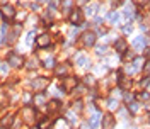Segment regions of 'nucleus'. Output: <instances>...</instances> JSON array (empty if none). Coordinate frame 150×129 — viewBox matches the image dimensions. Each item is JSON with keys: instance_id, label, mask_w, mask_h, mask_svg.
<instances>
[{"instance_id": "nucleus-1", "label": "nucleus", "mask_w": 150, "mask_h": 129, "mask_svg": "<svg viewBox=\"0 0 150 129\" xmlns=\"http://www.w3.org/2000/svg\"><path fill=\"white\" fill-rule=\"evenodd\" d=\"M55 75L58 78H65V77H70L72 75V63L70 61H63V63H58L55 66Z\"/></svg>"}, {"instance_id": "nucleus-2", "label": "nucleus", "mask_w": 150, "mask_h": 129, "mask_svg": "<svg viewBox=\"0 0 150 129\" xmlns=\"http://www.w3.org/2000/svg\"><path fill=\"white\" fill-rule=\"evenodd\" d=\"M96 39H97V34H96L94 31H85V32L80 36L82 48H92V46H96Z\"/></svg>"}, {"instance_id": "nucleus-3", "label": "nucleus", "mask_w": 150, "mask_h": 129, "mask_svg": "<svg viewBox=\"0 0 150 129\" xmlns=\"http://www.w3.org/2000/svg\"><path fill=\"white\" fill-rule=\"evenodd\" d=\"M7 65L10 68H20L24 65V58L20 56V53H17V51H10L7 54Z\"/></svg>"}, {"instance_id": "nucleus-4", "label": "nucleus", "mask_w": 150, "mask_h": 129, "mask_svg": "<svg viewBox=\"0 0 150 129\" xmlns=\"http://www.w3.org/2000/svg\"><path fill=\"white\" fill-rule=\"evenodd\" d=\"M48 85H50V80L46 78V77H34V80L31 82V89L34 90L36 93H38V92H43V90H46Z\"/></svg>"}, {"instance_id": "nucleus-5", "label": "nucleus", "mask_w": 150, "mask_h": 129, "mask_svg": "<svg viewBox=\"0 0 150 129\" xmlns=\"http://www.w3.org/2000/svg\"><path fill=\"white\" fill-rule=\"evenodd\" d=\"M131 46L137 51L147 50V48H150V38L149 36H137V38L133 39V43H131Z\"/></svg>"}, {"instance_id": "nucleus-6", "label": "nucleus", "mask_w": 150, "mask_h": 129, "mask_svg": "<svg viewBox=\"0 0 150 129\" xmlns=\"http://www.w3.org/2000/svg\"><path fill=\"white\" fill-rule=\"evenodd\" d=\"M20 116H22V121L24 122H34V117H36V107H31V105H24L22 110H20Z\"/></svg>"}, {"instance_id": "nucleus-7", "label": "nucleus", "mask_w": 150, "mask_h": 129, "mask_svg": "<svg viewBox=\"0 0 150 129\" xmlns=\"http://www.w3.org/2000/svg\"><path fill=\"white\" fill-rule=\"evenodd\" d=\"M84 10H80V9H73L70 12V22H72V26H75V27H79V26H82L85 20H84Z\"/></svg>"}, {"instance_id": "nucleus-8", "label": "nucleus", "mask_w": 150, "mask_h": 129, "mask_svg": "<svg viewBox=\"0 0 150 129\" xmlns=\"http://www.w3.org/2000/svg\"><path fill=\"white\" fill-rule=\"evenodd\" d=\"M77 83H79L77 77H73V75L65 77V78H61V89L65 90V92H70V90H73L77 87Z\"/></svg>"}, {"instance_id": "nucleus-9", "label": "nucleus", "mask_w": 150, "mask_h": 129, "mask_svg": "<svg viewBox=\"0 0 150 129\" xmlns=\"http://www.w3.org/2000/svg\"><path fill=\"white\" fill-rule=\"evenodd\" d=\"M0 14H2V17L5 19V22H9V20H12L14 17H15V14H17V12H15V9H14L12 5H7V3H5V5H2Z\"/></svg>"}, {"instance_id": "nucleus-10", "label": "nucleus", "mask_w": 150, "mask_h": 129, "mask_svg": "<svg viewBox=\"0 0 150 129\" xmlns=\"http://www.w3.org/2000/svg\"><path fill=\"white\" fill-rule=\"evenodd\" d=\"M51 43V34L50 32H43L39 36H36V46L43 50V48H48V44Z\"/></svg>"}, {"instance_id": "nucleus-11", "label": "nucleus", "mask_w": 150, "mask_h": 129, "mask_svg": "<svg viewBox=\"0 0 150 129\" xmlns=\"http://www.w3.org/2000/svg\"><path fill=\"white\" fill-rule=\"evenodd\" d=\"M113 48H114L116 53L123 54L125 51H128V43H126L125 38H118V39H114V43H113Z\"/></svg>"}, {"instance_id": "nucleus-12", "label": "nucleus", "mask_w": 150, "mask_h": 129, "mask_svg": "<svg viewBox=\"0 0 150 129\" xmlns=\"http://www.w3.org/2000/svg\"><path fill=\"white\" fill-rule=\"evenodd\" d=\"M114 126H116V119L113 117V114H106V116H102L101 128L102 129H114Z\"/></svg>"}, {"instance_id": "nucleus-13", "label": "nucleus", "mask_w": 150, "mask_h": 129, "mask_svg": "<svg viewBox=\"0 0 150 129\" xmlns=\"http://www.w3.org/2000/svg\"><path fill=\"white\" fill-rule=\"evenodd\" d=\"M32 102H34L36 107H44V105H46V92H38V93H34Z\"/></svg>"}, {"instance_id": "nucleus-14", "label": "nucleus", "mask_w": 150, "mask_h": 129, "mask_svg": "<svg viewBox=\"0 0 150 129\" xmlns=\"http://www.w3.org/2000/svg\"><path fill=\"white\" fill-rule=\"evenodd\" d=\"M75 63H77V66H92L90 65V60L87 54H84V53H79L77 56H75Z\"/></svg>"}, {"instance_id": "nucleus-15", "label": "nucleus", "mask_w": 150, "mask_h": 129, "mask_svg": "<svg viewBox=\"0 0 150 129\" xmlns=\"http://www.w3.org/2000/svg\"><path fill=\"white\" fill-rule=\"evenodd\" d=\"M97 12H99V3H97V2H92V3H87V5H85L84 15H89V17H92V15H96Z\"/></svg>"}, {"instance_id": "nucleus-16", "label": "nucleus", "mask_w": 150, "mask_h": 129, "mask_svg": "<svg viewBox=\"0 0 150 129\" xmlns=\"http://www.w3.org/2000/svg\"><path fill=\"white\" fill-rule=\"evenodd\" d=\"M106 19H108L109 24L118 26V24H120V19H121V14H120V12H116V10H109V12H108V15H106Z\"/></svg>"}, {"instance_id": "nucleus-17", "label": "nucleus", "mask_w": 150, "mask_h": 129, "mask_svg": "<svg viewBox=\"0 0 150 129\" xmlns=\"http://www.w3.org/2000/svg\"><path fill=\"white\" fill-rule=\"evenodd\" d=\"M143 63H145V58H143V56H135V58L131 60V66H133L135 71H142Z\"/></svg>"}, {"instance_id": "nucleus-18", "label": "nucleus", "mask_w": 150, "mask_h": 129, "mask_svg": "<svg viewBox=\"0 0 150 129\" xmlns=\"http://www.w3.org/2000/svg\"><path fill=\"white\" fill-rule=\"evenodd\" d=\"M89 124H90V128H92V129L99 128V124H101V112H94V114H90Z\"/></svg>"}, {"instance_id": "nucleus-19", "label": "nucleus", "mask_w": 150, "mask_h": 129, "mask_svg": "<svg viewBox=\"0 0 150 129\" xmlns=\"http://www.w3.org/2000/svg\"><path fill=\"white\" fill-rule=\"evenodd\" d=\"M60 107H61V104H60V100H58V99H53L50 104L46 105V109H48V114L58 112V110H60Z\"/></svg>"}, {"instance_id": "nucleus-20", "label": "nucleus", "mask_w": 150, "mask_h": 129, "mask_svg": "<svg viewBox=\"0 0 150 129\" xmlns=\"http://www.w3.org/2000/svg\"><path fill=\"white\" fill-rule=\"evenodd\" d=\"M106 107H108L109 110H118V107H120V102H118V99H116V97H113V95H111L109 99L106 100Z\"/></svg>"}, {"instance_id": "nucleus-21", "label": "nucleus", "mask_w": 150, "mask_h": 129, "mask_svg": "<svg viewBox=\"0 0 150 129\" xmlns=\"http://www.w3.org/2000/svg\"><path fill=\"white\" fill-rule=\"evenodd\" d=\"M14 119H15V117H14L12 114H9V116H4V117L0 119V126H2V128H10V126L14 124Z\"/></svg>"}, {"instance_id": "nucleus-22", "label": "nucleus", "mask_w": 150, "mask_h": 129, "mask_svg": "<svg viewBox=\"0 0 150 129\" xmlns=\"http://www.w3.org/2000/svg\"><path fill=\"white\" fill-rule=\"evenodd\" d=\"M123 15L126 19H130L131 15H135V3H126L125 5V10H123Z\"/></svg>"}, {"instance_id": "nucleus-23", "label": "nucleus", "mask_w": 150, "mask_h": 129, "mask_svg": "<svg viewBox=\"0 0 150 129\" xmlns=\"http://www.w3.org/2000/svg\"><path fill=\"white\" fill-rule=\"evenodd\" d=\"M126 109H128V112H131V114H137V112L140 110V102H138V100H133L130 104H126Z\"/></svg>"}, {"instance_id": "nucleus-24", "label": "nucleus", "mask_w": 150, "mask_h": 129, "mask_svg": "<svg viewBox=\"0 0 150 129\" xmlns=\"http://www.w3.org/2000/svg\"><path fill=\"white\" fill-rule=\"evenodd\" d=\"M43 66L48 70H55V66H56V63H55V58L53 56H48V58H44L43 60Z\"/></svg>"}, {"instance_id": "nucleus-25", "label": "nucleus", "mask_w": 150, "mask_h": 129, "mask_svg": "<svg viewBox=\"0 0 150 129\" xmlns=\"http://www.w3.org/2000/svg\"><path fill=\"white\" fill-rule=\"evenodd\" d=\"M38 63H39V60H38V58H31V60L26 61V68L29 70V71H31V70H36L38 66H39Z\"/></svg>"}, {"instance_id": "nucleus-26", "label": "nucleus", "mask_w": 150, "mask_h": 129, "mask_svg": "<svg viewBox=\"0 0 150 129\" xmlns=\"http://www.w3.org/2000/svg\"><path fill=\"white\" fill-rule=\"evenodd\" d=\"M137 99L140 100V102H149V100H150V92H147V90H142V92H138V93H137Z\"/></svg>"}, {"instance_id": "nucleus-27", "label": "nucleus", "mask_w": 150, "mask_h": 129, "mask_svg": "<svg viewBox=\"0 0 150 129\" xmlns=\"http://www.w3.org/2000/svg\"><path fill=\"white\" fill-rule=\"evenodd\" d=\"M34 41H36V31L32 29V31H29V34H27V38H26V44H27V46H32Z\"/></svg>"}, {"instance_id": "nucleus-28", "label": "nucleus", "mask_w": 150, "mask_h": 129, "mask_svg": "<svg viewBox=\"0 0 150 129\" xmlns=\"http://www.w3.org/2000/svg\"><path fill=\"white\" fill-rule=\"evenodd\" d=\"M65 117H67V122H68V124H75V122H77V114H75V112H73V110H70V112H68V114H67V116H65Z\"/></svg>"}, {"instance_id": "nucleus-29", "label": "nucleus", "mask_w": 150, "mask_h": 129, "mask_svg": "<svg viewBox=\"0 0 150 129\" xmlns=\"http://www.w3.org/2000/svg\"><path fill=\"white\" fill-rule=\"evenodd\" d=\"M82 109H84V105H82V100H80V99H77L73 104H72V110H73V112H75V110H77V112H80Z\"/></svg>"}, {"instance_id": "nucleus-30", "label": "nucleus", "mask_w": 150, "mask_h": 129, "mask_svg": "<svg viewBox=\"0 0 150 129\" xmlns=\"http://www.w3.org/2000/svg\"><path fill=\"white\" fill-rule=\"evenodd\" d=\"M142 73H143V77H150V60H147L145 63H143Z\"/></svg>"}, {"instance_id": "nucleus-31", "label": "nucleus", "mask_w": 150, "mask_h": 129, "mask_svg": "<svg viewBox=\"0 0 150 129\" xmlns=\"http://www.w3.org/2000/svg\"><path fill=\"white\" fill-rule=\"evenodd\" d=\"M96 54H97V56H101V54H102V56H104V54H108V46H106V44L97 46V48H96Z\"/></svg>"}, {"instance_id": "nucleus-32", "label": "nucleus", "mask_w": 150, "mask_h": 129, "mask_svg": "<svg viewBox=\"0 0 150 129\" xmlns=\"http://www.w3.org/2000/svg\"><path fill=\"white\" fill-rule=\"evenodd\" d=\"M94 83H96L94 75H85L84 77V85H94Z\"/></svg>"}, {"instance_id": "nucleus-33", "label": "nucleus", "mask_w": 150, "mask_h": 129, "mask_svg": "<svg viewBox=\"0 0 150 129\" xmlns=\"http://www.w3.org/2000/svg\"><path fill=\"white\" fill-rule=\"evenodd\" d=\"M133 3L137 5V7H140V9H143V7H147L150 3V0H133Z\"/></svg>"}, {"instance_id": "nucleus-34", "label": "nucleus", "mask_w": 150, "mask_h": 129, "mask_svg": "<svg viewBox=\"0 0 150 129\" xmlns=\"http://www.w3.org/2000/svg\"><path fill=\"white\" fill-rule=\"evenodd\" d=\"M123 32H125L126 36L133 32V26H131V20H128V24H125V26H123Z\"/></svg>"}, {"instance_id": "nucleus-35", "label": "nucleus", "mask_w": 150, "mask_h": 129, "mask_svg": "<svg viewBox=\"0 0 150 129\" xmlns=\"http://www.w3.org/2000/svg\"><path fill=\"white\" fill-rule=\"evenodd\" d=\"M68 38L70 39H77L79 38V27H72L70 32H68Z\"/></svg>"}, {"instance_id": "nucleus-36", "label": "nucleus", "mask_w": 150, "mask_h": 129, "mask_svg": "<svg viewBox=\"0 0 150 129\" xmlns=\"http://www.w3.org/2000/svg\"><path fill=\"white\" fill-rule=\"evenodd\" d=\"M150 85V77H143V78H140V87L142 89H145V87H149Z\"/></svg>"}, {"instance_id": "nucleus-37", "label": "nucleus", "mask_w": 150, "mask_h": 129, "mask_svg": "<svg viewBox=\"0 0 150 129\" xmlns=\"http://www.w3.org/2000/svg\"><path fill=\"white\" fill-rule=\"evenodd\" d=\"M133 97H135V95H133V93H128V92H125V95H123V99H125V102H126V104L133 102Z\"/></svg>"}, {"instance_id": "nucleus-38", "label": "nucleus", "mask_w": 150, "mask_h": 129, "mask_svg": "<svg viewBox=\"0 0 150 129\" xmlns=\"http://www.w3.org/2000/svg\"><path fill=\"white\" fill-rule=\"evenodd\" d=\"M0 71H2V73H7V71H9V65L2 61V63H0Z\"/></svg>"}, {"instance_id": "nucleus-39", "label": "nucleus", "mask_w": 150, "mask_h": 129, "mask_svg": "<svg viewBox=\"0 0 150 129\" xmlns=\"http://www.w3.org/2000/svg\"><path fill=\"white\" fill-rule=\"evenodd\" d=\"M79 129H92V128H90L89 121H85V122H82V124H80V128H79Z\"/></svg>"}, {"instance_id": "nucleus-40", "label": "nucleus", "mask_w": 150, "mask_h": 129, "mask_svg": "<svg viewBox=\"0 0 150 129\" xmlns=\"http://www.w3.org/2000/svg\"><path fill=\"white\" fill-rule=\"evenodd\" d=\"M140 31L142 32H149V26L147 24H140Z\"/></svg>"}, {"instance_id": "nucleus-41", "label": "nucleus", "mask_w": 150, "mask_h": 129, "mask_svg": "<svg viewBox=\"0 0 150 129\" xmlns=\"http://www.w3.org/2000/svg\"><path fill=\"white\" fill-rule=\"evenodd\" d=\"M56 129H70V124H68V122L65 121V122H63V128H60V126H58Z\"/></svg>"}, {"instance_id": "nucleus-42", "label": "nucleus", "mask_w": 150, "mask_h": 129, "mask_svg": "<svg viewBox=\"0 0 150 129\" xmlns=\"http://www.w3.org/2000/svg\"><path fill=\"white\" fill-rule=\"evenodd\" d=\"M5 2H7V0H0V3H2V5H5Z\"/></svg>"}, {"instance_id": "nucleus-43", "label": "nucleus", "mask_w": 150, "mask_h": 129, "mask_svg": "<svg viewBox=\"0 0 150 129\" xmlns=\"http://www.w3.org/2000/svg\"><path fill=\"white\" fill-rule=\"evenodd\" d=\"M147 56H150V48H149V51H147Z\"/></svg>"}, {"instance_id": "nucleus-44", "label": "nucleus", "mask_w": 150, "mask_h": 129, "mask_svg": "<svg viewBox=\"0 0 150 129\" xmlns=\"http://www.w3.org/2000/svg\"><path fill=\"white\" fill-rule=\"evenodd\" d=\"M0 129H9V128H2V126H0Z\"/></svg>"}, {"instance_id": "nucleus-45", "label": "nucleus", "mask_w": 150, "mask_h": 129, "mask_svg": "<svg viewBox=\"0 0 150 129\" xmlns=\"http://www.w3.org/2000/svg\"><path fill=\"white\" fill-rule=\"evenodd\" d=\"M32 129H39V128H38V126H36V128H32Z\"/></svg>"}, {"instance_id": "nucleus-46", "label": "nucleus", "mask_w": 150, "mask_h": 129, "mask_svg": "<svg viewBox=\"0 0 150 129\" xmlns=\"http://www.w3.org/2000/svg\"><path fill=\"white\" fill-rule=\"evenodd\" d=\"M131 129H137V128H131Z\"/></svg>"}]
</instances>
